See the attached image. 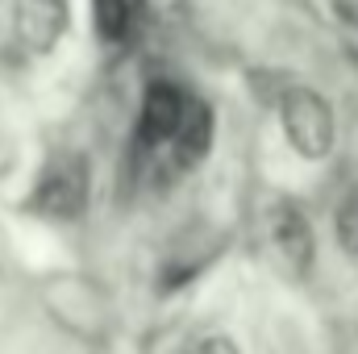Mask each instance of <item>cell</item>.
Listing matches in <instances>:
<instances>
[{"label":"cell","instance_id":"cell-8","mask_svg":"<svg viewBox=\"0 0 358 354\" xmlns=\"http://www.w3.org/2000/svg\"><path fill=\"white\" fill-rule=\"evenodd\" d=\"M338 242H342V250H350L358 255V187L346 192V200L338 204Z\"/></svg>","mask_w":358,"mask_h":354},{"label":"cell","instance_id":"cell-2","mask_svg":"<svg viewBox=\"0 0 358 354\" xmlns=\"http://www.w3.org/2000/svg\"><path fill=\"white\" fill-rule=\"evenodd\" d=\"M34 200H38V208L46 217H59V221L80 217L84 204H88V167H84V159H59L55 167H46Z\"/></svg>","mask_w":358,"mask_h":354},{"label":"cell","instance_id":"cell-5","mask_svg":"<svg viewBox=\"0 0 358 354\" xmlns=\"http://www.w3.org/2000/svg\"><path fill=\"white\" fill-rule=\"evenodd\" d=\"M171 142H176V163L192 167L208 155L213 146V108L204 100H183V113H179L176 129H171Z\"/></svg>","mask_w":358,"mask_h":354},{"label":"cell","instance_id":"cell-1","mask_svg":"<svg viewBox=\"0 0 358 354\" xmlns=\"http://www.w3.org/2000/svg\"><path fill=\"white\" fill-rule=\"evenodd\" d=\"M279 113H283L287 142L304 159H325L334 150V113L325 96H317L313 88H287L279 100Z\"/></svg>","mask_w":358,"mask_h":354},{"label":"cell","instance_id":"cell-9","mask_svg":"<svg viewBox=\"0 0 358 354\" xmlns=\"http://www.w3.org/2000/svg\"><path fill=\"white\" fill-rule=\"evenodd\" d=\"M142 13L155 21V25H179L187 21V0H138Z\"/></svg>","mask_w":358,"mask_h":354},{"label":"cell","instance_id":"cell-3","mask_svg":"<svg viewBox=\"0 0 358 354\" xmlns=\"http://www.w3.org/2000/svg\"><path fill=\"white\" fill-rule=\"evenodd\" d=\"M13 29L29 55L55 50V42L67 29V0H17L13 4Z\"/></svg>","mask_w":358,"mask_h":354},{"label":"cell","instance_id":"cell-4","mask_svg":"<svg viewBox=\"0 0 358 354\" xmlns=\"http://www.w3.org/2000/svg\"><path fill=\"white\" fill-rule=\"evenodd\" d=\"M271 238H275L279 255L296 267V271H308L313 267L317 242H313V229H308V221H304V213L296 204H287V200L275 204V213H271Z\"/></svg>","mask_w":358,"mask_h":354},{"label":"cell","instance_id":"cell-10","mask_svg":"<svg viewBox=\"0 0 358 354\" xmlns=\"http://www.w3.org/2000/svg\"><path fill=\"white\" fill-rule=\"evenodd\" d=\"M187 354H238V346L225 338V334H204V338H196Z\"/></svg>","mask_w":358,"mask_h":354},{"label":"cell","instance_id":"cell-7","mask_svg":"<svg viewBox=\"0 0 358 354\" xmlns=\"http://www.w3.org/2000/svg\"><path fill=\"white\" fill-rule=\"evenodd\" d=\"M92 17H96V34L104 42H117L129 29V0H92Z\"/></svg>","mask_w":358,"mask_h":354},{"label":"cell","instance_id":"cell-6","mask_svg":"<svg viewBox=\"0 0 358 354\" xmlns=\"http://www.w3.org/2000/svg\"><path fill=\"white\" fill-rule=\"evenodd\" d=\"M183 92L171 88V84H150L146 96H142V121H138V138L142 142H167L171 129H176L179 113H183Z\"/></svg>","mask_w":358,"mask_h":354},{"label":"cell","instance_id":"cell-11","mask_svg":"<svg viewBox=\"0 0 358 354\" xmlns=\"http://www.w3.org/2000/svg\"><path fill=\"white\" fill-rule=\"evenodd\" d=\"M334 13H338L346 25H355L358 29V0H334Z\"/></svg>","mask_w":358,"mask_h":354}]
</instances>
